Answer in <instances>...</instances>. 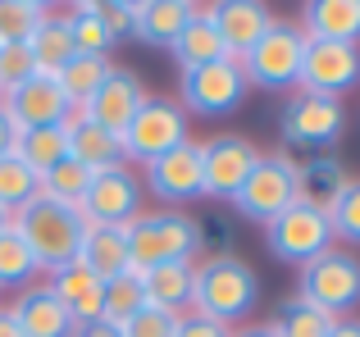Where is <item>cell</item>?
Segmentation results:
<instances>
[{
    "label": "cell",
    "mask_w": 360,
    "mask_h": 337,
    "mask_svg": "<svg viewBox=\"0 0 360 337\" xmlns=\"http://www.w3.org/2000/svg\"><path fill=\"white\" fill-rule=\"evenodd\" d=\"M123 232H128V269L132 274L155 269V265H196V256L205 246L201 219H192L187 210L137 214L132 223H123Z\"/></svg>",
    "instance_id": "cell-1"
},
{
    "label": "cell",
    "mask_w": 360,
    "mask_h": 337,
    "mask_svg": "<svg viewBox=\"0 0 360 337\" xmlns=\"http://www.w3.org/2000/svg\"><path fill=\"white\" fill-rule=\"evenodd\" d=\"M9 223L37 256V269H46V274L73 265L82 251V237H87V219L78 205H60L51 196H32L23 210L9 214Z\"/></svg>",
    "instance_id": "cell-2"
},
{
    "label": "cell",
    "mask_w": 360,
    "mask_h": 337,
    "mask_svg": "<svg viewBox=\"0 0 360 337\" xmlns=\"http://www.w3.org/2000/svg\"><path fill=\"white\" fill-rule=\"evenodd\" d=\"M255 301H260V278H255V269L246 265L238 256H210L196 265L192 274V310L205 315V319H219V324H238L246 315L255 310Z\"/></svg>",
    "instance_id": "cell-3"
},
{
    "label": "cell",
    "mask_w": 360,
    "mask_h": 337,
    "mask_svg": "<svg viewBox=\"0 0 360 337\" xmlns=\"http://www.w3.org/2000/svg\"><path fill=\"white\" fill-rule=\"evenodd\" d=\"M297 296L324 310L328 319H347L360 305V260L342 246H328L297 274Z\"/></svg>",
    "instance_id": "cell-4"
},
{
    "label": "cell",
    "mask_w": 360,
    "mask_h": 337,
    "mask_svg": "<svg viewBox=\"0 0 360 337\" xmlns=\"http://www.w3.org/2000/svg\"><path fill=\"white\" fill-rule=\"evenodd\" d=\"M292 201H301V168L288 151H274V155H260L255 168L246 173L242 192L233 196V210L238 219H251V223H269L288 210Z\"/></svg>",
    "instance_id": "cell-5"
},
{
    "label": "cell",
    "mask_w": 360,
    "mask_h": 337,
    "mask_svg": "<svg viewBox=\"0 0 360 337\" xmlns=\"http://www.w3.org/2000/svg\"><path fill=\"white\" fill-rule=\"evenodd\" d=\"M301 64H306V32L297 23H288V18H274V27L242 60V73H246V87L292 91L301 82Z\"/></svg>",
    "instance_id": "cell-6"
},
{
    "label": "cell",
    "mask_w": 360,
    "mask_h": 337,
    "mask_svg": "<svg viewBox=\"0 0 360 337\" xmlns=\"http://www.w3.org/2000/svg\"><path fill=\"white\" fill-rule=\"evenodd\" d=\"M264 246H269L274 260L283 265H310L315 256H324L333 246V228H328L324 205L315 201H292L278 219L264 223Z\"/></svg>",
    "instance_id": "cell-7"
},
{
    "label": "cell",
    "mask_w": 360,
    "mask_h": 337,
    "mask_svg": "<svg viewBox=\"0 0 360 337\" xmlns=\"http://www.w3.org/2000/svg\"><path fill=\"white\" fill-rule=\"evenodd\" d=\"M192 142V133H187V114L178 110V100L169 96H146V105L137 110V119H132L128 128H123L119 146H123V164H150L160 160V155H169L174 146Z\"/></svg>",
    "instance_id": "cell-8"
},
{
    "label": "cell",
    "mask_w": 360,
    "mask_h": 337,
    "mask_svg": "<svg viewBox=\"0 0 360 337\" xmlns=\"http://www.w3.org/2000/svg\"><path fill=\"white\" fill-rule=\"evenodd\" d=\"M278 133L288 146H301V151H315L324 155L328 146L342 142L347 133V105L333 96H310V91H297L288 96L283 105V119H278Z\"/></svg>",
    "instance_id": "cell-9"
},
{
    "label": "cell",
    "mask_w": 360,
    "mask_h": 337,
    "mask_svg": "<svg viewBox=\"0 0 360 337\" xmlns=\"http://www.w3.org/2000/svg\"><path fill=\"white\" fill-rule=\"evenodd\" d=\"M246 96V73L238 60H214L205 69H192L178 78V110L187 119L201 114V119H219L233 114Z\"/></svg>",
    "instance_id": "cell-10"
},
{
    "label": "cell",
    "mask_w": 360,
    "mask_h": 337,
    "mask_svg": "<svg viewBox=\"0 0 360 337\" xmlns=\"http://www.w3.org/2000/svg\"><path fill=\"white\" fill-rule=\"evenodd\" d=\"M260 155L264 151L251 142V137H242V133H224V137L201 142V196L229 205L233 196L242 192L246 173L255 168Z\"/></svg>",
    "instance_id": "cell-11"
},
{
    "label": "cell",
    "mask_w": 360,
    "mask_h": 337,
    "mask_svg": "<svg viewBox=\"0 0 360 337\" xmlns=\"http://www.w3.org/2000/svg\"><path fill=\"white\" fill-rule=\"evenodd\" d=\"M297 87L310 91V96L342 100L347 91L360 87V46L306 41V64H301V82Z\"/></svg>",
    "instance_id": "cell-12"
},
{
    "label": "cell",
    "mask_w": 360,
    "mask_h": 337,
    "mask_svg": "<svg viewBox=\"0 0 360 337\" xmlns=\"http://www.w3.org/2000/svg\"><path fill=\"white\" fill-rule=\"evenodd\" d=\"M82 219L87 223H132L141 214V183L137 173H132L128 164H115V168H101V173H91V187L87 196H82Z\"/></svg>",
    "instance_id": "cell-13"
},
{
    "label": "cell",
    "mask_w": 360,
    "mask_h": 337,
    "mask_svg": "<svg viewBox=\"0 0 360 337\" xmlns=\"http://www.w3.org/2000/svg\"><path fill=\"white\" fill-rule=\"evenodd\" d=\"M141 173H146V192L155 196V201L174 205V210L201 201V142L174 146L169 155L141 164Z\"/></svg>",
    "instance_id": "cell-14"
},
{
    "label": "cell",
    "mask_w": 360,
    "mask_h": 337,
    "mask_svg": "<svg viewBox=\"0 0 360 337\" xmlns=\"http://www.w3.org/2000/svg\"><path fill=\"white\" fill-rule=\"evenodd\" d=\"M0 105L9 110V119L18 124V133H32V128H60V124H69V114H73V105L64 100L60 82H55L51 73H32L23 87L5 91Z\"/></svg>",
    "instance_id": "cell-15"
},
{
    "label": "cell",
    "mask_w": 360,
    "mask_h": 337,
    "mask_svg": "<svg viewBox=\"0 0 360 337\" xmlns=\"http://www.w3.org/2000/svg\"><path fill=\"white\" fill-rule=\"evenodd\" d=\"M141 105H146V87H141V78L132 69H119V64H115V69L105 73V82L96 87V96H91L78 114L91 119L96 128H105V133L123 137V128L137 119Z\"/></svg>",
    "instance_id": "cell-16"
},
{
    "label": "cell",
    "mask_w": 360,
    "mask_h": 337,
    "mask_svg": "<svg viewBox=\"0 0 360 337\" xmlns=\"http://www.w3.org/2000/svg\"><path fill=\"white\" fill-rule=\"evenodd\" d=\"M210 18H214V27H219V41H224V51H229V60H238V64L274 27V9L260 5V0H219V5H210Z\"/></svg>",
    "instance_id": "cell-17"
},
{
    "label": "cell",
    "mask_w": 360,
    "mask_h": 337,
    "mask_svg": "<svg viewBox=\"0 0 360 337\" xmlns=\"http://www.w3.org/2000/svg\"><path fill=\"white\" fill-rule=\"evenodd\" d=\"M9 315H14V324H18L23 337H73V329H78L46 283L23 287V292L14 296V305H9Z\"/></svg>",
    "instance_id": "cell-18"
},
{
    "label": "cell",
    "mask_w": 360,
    "mask_h": 337,
    "mask_svg": "<svg viewBox=\"0 0 360 337\" xmlns=\"http://www.w3.org/2000/svg\"><path fill=\"white\" fill-rule=\"evenodd\" d=\"M297 27L306 32V41L360 46V0H310Z\"/></svg>",
    "instance_id": "cell-19"
},
{
    "label": "cell",
    "mask_w": 360,
    "mask_h": 337,
    "mask_svg": "<svg viewBox=\"0 0 360 337\" xmlns=\"http://www.w3.org/2000/svg\"><path fill=\"white\" fill-rule=\"evenodd\" d=\"M46 287H51L55 301L69 310V319H73V324H91V319H101V296H105V283H101V278L91 274L82 260H73V265L55 269Z\"/></svg>",
    "instance_id": "cell-20"
},
{
    "label": "cell",
    "mask_w": 360,
    "mask_h": 337,
    "mask_svg": "<svg viewBox=\"0 0 360 337\" xmlns=\"http://www.w3.org/2000/svg\"><path fill=\"white\" fill-rule=\"evenodd\" d=\"M192 14H196L192 0H141L137 5V23H132V41L169 51V46L178 41V32L192 23Z\"/></svg>",
    "instance_id": "cell-21"
},
{
    "label": "cell",
    "mask_w": 360,
    "mask_h": 337,
    "mask_svg": "<svg viewBox=\"0 0 360 337\" xmlns=\"http://www.w3.org/2000/svg\"><path fill=\"white\" fill-rule=\"evenodd\" d=\"M169 51H174L178 73H192V69H205V64H214V60H229V51H224V41H219V27H214V18H210V5H196L192 23L178 32V41L169 46Z\"/></svg>",
    "instance_id": "cell-22"
},
{
    "label": "cell",
    "mask_w": 360,
    "mask_h": 337,
    "mask_svg": "<svg viewBox=\"0 0 360 337\" xmlns=\"http://www.w3.org/2000/svg\"><path fill=\"white\" fill-rule=\"evenodd\" d=\"M64 137H69V160H78L82 168H91V173L123 164V146H119V137H115V133H105V128H96L91 119H82L78 110H73L69 124H64Z\"/></svg>",
    "instance_id": "cell-23"
},
{
    "label": "cell",
    "mask_w": 360,
    "mask_h": 337,
    "mask_svg": "<svg viewBox=\"0 0 360 337\" xmlns=\"http://www.w3.org/2000/svg\"><path fill=\"white\" fill-rule=\"evenodd\" d=\"M192 274L196 265H155V269H141V296L146 305L169 315H187L192 310Z\"/></svg>",
    "instance_id": "cell-24"
},
{
    "label": "cell",
    "mask_w": 360,
    "mask_h": 337,
    "mask_svg": "<svg viewBox=\"0 0 360 337\" xmlns=\"http://www.w3.org/2000/svg\"><path fill=\"white\" fill-rule=\"evenodd\" d=\"M78 260L101 278V283L128 274V232L115 228V223H87V237H82Z\"/></svg>",
    "instance_id": "cell-25"
},
{
    "label": "cell",
    "mask_w": 360,
    "mask_h": 337,
    "mask_svg": "<svg viewBox=\"0 0 360 337\" xmlns=\"http://www.w3.org/2000/svg\"><path fill=\"white\" fill-rule=\"evenodd\" d=\"M110 69H115V64H110V55H73V60L55 73V82H60L64 100H69L73 110H82L91 96H96V87L105 82Z\"/></svg>",
    "instance_id": "cell-26"
},
{
    "label": "cell",
    "mask_w": 360,
    "mask_h": 337,
    "mask_svg": "<svg viewBox=\"0 0 360 337\" xmlns=\"http://www.w3.org/2000/svg\"><path fill=\"white\" fill-rule=\"evenodd\" d=\"M27 51H32V64H37V73H60L64 64L73 60V37H69V23H64V14H51L41 27H37L32 37H27Z\"/></svg>",
    "instance_id": "cell-27"
},
{
    "label": "cell",
    "mask_w": 360,
    "mask_h": 337,
    "mask_svg": "<svg viewBox=\"0 0 360 337\" xmlns=\"http://www.w3.org/2000/svg\"><path fill=\"white\" fill-rule=\"evenodd\" d=\"M64 23H69V37H73V51L78 55H110L119 46V37L110 32V23L101 18V5H91V0L73 5L69 14H64Z\"/></svg>",
    "instance_id": "cell-28"
},
{
    "label": "cell",
    "mask_w": 360,
    "mask_h": 337,
    "mask_svg": "<svg viewBox=\"0 0 360 337\" xmlns=\"http://www.w3.org/2000/svg\"><path fill=\"white\" fill-rule=\"evenodd\" d=\"M14 155H18V160H23L27 168H32L37 178L51 173V168L60 164L64 155H69V137H64V124H60V128H32V133H18Z\"/></svg>",
    "instance_id": "cell-29"
},
{
    "label": "cell",
    "mask_w": 360,
    "mask_h": 337,
    "mask_svg": "<svg viewBox=\"0 0 360 337\" xmlns=\"http://www.w3.org/2000/svg\"><path fill=\"white\" fill-rule=\"evenodd\" d=\"M301 168V201H315V205H328L338 192L347 187V168L338 155H310Z\"/></svg>",
    "instance_id": "cell-30"
},
{
    "label": "cell",
    "mask_w": 360,
    "mask_h": 337,
    "mask_svg": "<svg viewBox=\"0 0 360 337\" xmlns=\"http://www.w3.org/2000/svg\"><path fill=\"white\" fill-rule=\"evenodd\" d=\"M338 319H328L324 310H315L310 301H301V296H288V301L274 310L269 329L278 337H328V329H333Z\"/></svg>",
    "instance_id": "cell-31"
},
{
    "label": "cell",
    "mask_w": 360,
    "mask_h": 337,
    "mask_svg": "<svg viewBox=\"0 0 360 337\" xmlns=\"http://www.w3.org/2000/svg\"><path fill=\"white\" fill-rule=\"evenodd\" d=\"M32 196H41V178L18 160L14 151L0 155V210L14 214V210H23Z\"/></svg>",
    "instance_id": "cell-32"
},
{
    "label": "cell",
    "mask_w": 360,
    "mask_h": 337,
    "mask_svg": "<svg viewBox=\"0 0 360 337\" xmlns=\"http://www.w3.org/2000/svg\"><path fill=\"white\" fill-rule=\"evenodd\" d=\"M41 274L37 269V256L27 251V242L14 232V223H9L5 232H0V287H32V278Z\"/></svg>",
    "instance_id": "cell-33"
},
{
    "label": "cell",
    "mask_w": 360,
    "mask_h": 337,
    "mask_svg": "<svg viewBox=\"0 0 360 337\" xmlns=\"http://www.w3.org/2000/svg\"><path fill=\"white\" fill-rule=\"evenodd\" d=\"M55 9L41 0H0V46L5 41H27Z\"/></svg>",
    "instance_id": "cell-34"
},
{
    "label": "cell",
    "mask_w": 360,
    "mask_h": 337,
    "mask_svg": "<svg viewBox=\"0 0 360 337\" xmlns=\"http://www.w3.org/2000/svg\"><path fill=\"white\" fill-rule=\"evenodd\" d=\"M328 228H333V242H347V246H360V178H347V187L324 205Z\"/></svg>",
    "instance_id": "cell-35"
},
{
    "label": "cell",
    "mask_w": 360,
    "mask_h": 337,
    "mask_svg": "<svg viewBox=\"0 0 360 337\" xmlns=\"http://www.w3.org/2000/svg\"><path fill=\"white\" fill-rule=\"evenodd\" d=\"M141 305H146V296H141V278L128 269V274H119V278H110V283H105V296H101V319H110V324H119V329H123Z\"/></svg>",
    "instance_id": "cell-36"
},
{
    "label": "cell",
    "mask_w": 360,
    "mask_h": 337,
    "mask_svg": "<svg viewBox=\"0 0 360 337\" xmlns=\"http://www.w3.org/2000/svg\"><path fill=\"white\" fill-rule=\"evenodd\" d=\"M87 187H91V168H82L78 160H69V155H64L51 173H41V196H51V201H60V205H82Z\"/></svg>",
    "instance_id": "cell-37"
},
{
    "label": "cell",
    "mask_w": 360,
    "mask_h": 337,
    "mask_svg": "<svg viewBox=\"0 0 360 337\" xmlns=\"http://www.w3.org/2000/svg\"><path fill=\"white\" fill-rule=\"evenodd\" d=\"M32 73H37V64H32L27 41H5V46H0V96L14 91V87H23Z\"/></svg>",
    "instance_id": "cell-38"
},
{
    "label": "cell",
    "mask_w": 360,
    "mask_h": 337,
    "mask_svg": "<svg viewBox=\"0 0 360 337\" xmlns=\"http://www.w3.org/2000/svg\"><path fill=\"white\" fill-rule=\"evenodd\" d=\"M174 324H178V315L155 310V305H141V310L123 324V337H174Z\"/></svg>",
    "instance_id": "cell-39"
},
{
    "label": "cell",
    "mask_w": 360,
    "mask_h": 337,
    "mask_svg": "<svg viewBox=\"0 0 360 337\" xmlns=\"http://www.w3.org/2000/svg\"><path fill=\"white\" fill-rule=\"evenodd\" d=\"M101 18L123 41V37H132V23H137V0H101Z\"/></svg>",
    "instance_id": "cell-40"
},
{
    "label": "cell",
    "mask_w": 360,
    "mask_h": 337,
    "mask_svg": "<svg viewBox=\"0 0 360 337\" xmlns=\"http://www.w3.org/2000/svg\"><path fill=\"white\" fill-rule=\"evenodd\" d=\"M174 337H233V329H229V324H219V319H205V315L187 310V315H178Z\"/></svg>",
    "instance_id": "cell-41"
},
{
    "label": "cell",
    "mask_w": 360,
    "mask_h": 337,
    "mask_svg": "<svg viewBox=\"0 0 360 337\" xmlns=\"http://www.w3.org/2000/svg\"><path fill=\"white\" fill-rule=\"evenodd\" d=\"M73 337H123V329H119V324H110V319H91V324H78Z\"/></svg>",
    "instance_id": "cell-42"
},
{
    "label": "cell",
    "mask_w": 360,
    "mask_h": 337,
    "mask_svg": "<svg viewBox=\"0 0 360 337\" xmlns=\"http://www.w3.org/2000/svg\"><path fill=\"white\" fill-rule=\"evenodd\" d=\"M14 146H18V124L9 119V110L0 105V155H9Z\"/></svg>",
    "instance_id": "cell-43"
},
{
    "label": "cell",
    "mask_w": 360,
    "mask_h": 337,
    "mask_svg": "<svg viewBox=\"0 0 360 337\" xmlns=\"http://www.w3.org/2000/svg\"><path fill=\"white\" fill-rule=\"evenodd\" d=\"M328 337H360V319H338L328 329Z\"/></svg>",
    "instance_id": "cell-44"
},
{
    "label": "cell",
    "mask_w": 360,
    "mask_h": 337,
    "mask_svg": "<svg viewBox=\"0 0 360 337\" xmlns=\"http://www.w3.org/2000/svg\"><path fill=\"white\" fill-rule=\"evenodd\" d=\"M233 337H278V333H274L269 324H251V329H238Z\"/></svg>",
    "instance_id": "cell-45"
},
{
    "label": "cell",
    "mask_w": 360,
    "mask_h": 337,
    "mask_svg": "<svg viewBox=\"0 0 360 337\" xmlns=\"http://www.w3.org/2000/svg\"><path fill=\"white\" fill-rule=\"evenodd\" d=\"M0 337H23V333H18V324H14V315H9V310H0Z\"/></svg>",
    "instance_id": "cell-46"
},
{
    "label": "cell",
    "mask_w": 360,
    "mask_h": 337,
    "mask_svg": "<svg viewBox=\"0 0 360 337\" xmlns=\"http://www.w3.org/2000/svg\"><path fill=\"white\" fill-rule=\"evenodd\" d=\"M5 228H9V214H5V210H0V232H5Z\"/></svg>",
    "instance_id": "cell-47"
}]
</instances>
